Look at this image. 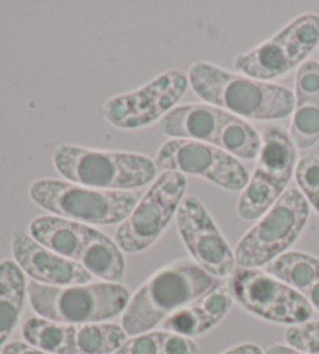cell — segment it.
<instances>
[{"label": "cell", "instance_id": "ba28073f", "mask_svg": "<svg viewBox=\"0 0 319 354\" xmlns=\"http://www.w3.org/2000/svg\"><path fill=\"white\" fill-rule=\"evenodd\" d=\"M298 158V149L288 131L280 127L267 128L254 172L237 200L238 217L259 221L287 192L296 174Z\"/></svg>", "mask_w": 319, "mask_h": 354}, {"label": "cell", "instance_id": "5b68a950", "mask_svg": "<svg viewBox=\"0 0 319 354\" xmlns=\"http://www.w3.org/2000/svg\"><path fill=\"white\" fill-rule=\"evenodd\" d=\"M159 130L170 139L213 145L238 160L254 161L262 149L260 133L248 120L207 103L176 106L159 122Z\"/></svg>", "mask_w": 319, "mask_h": 354}, {"label": "cell", "instance_id": "83f0119b", "mask_svg": "<svg viewBox=\"0 0 319 354\" xmlns=\"http://www.w3.org/2000/svg\"><path fill=\"white\" fill-rule=\"evenodd\" d=\"M304 298L310 303L313 310L319 313V278L310 286L309 289H307V292L304 294Z\"/></svg>", "mask_w": 319, "mask_h": 354}, {"label": "cell", "instance_id": "44dd1931", "mask_svg": "<svg viewBox=\"0 0 319 354\" xmlns=\"http://www.w3.org/2000/svg\"><path fill=\"white\" fill-rule=\"evenodd\" d=\"M122 325L88 323L72 325L69 354H111L128 340Z\"/></svg>", "mask_w": 319, "mask_h": 354}, {"label": "cell", "instance_id": "5bb4252c", "mask_svg": "<svg viewBox=\"0 0 319 354\" xmlns=\"http://www.w3.org/2000/svg\"><path fill=\"white\" fill-rule=\"evenodd\" d=\"M175 218L184 245L202 270L217 279L235 273L238 267L234 250L200 198L186 195Z\"/></svg>", "mask_w": 319, "mask_h": 354}, {"label": "cell", "instance_id": "9a60e30c", "mask_svg": "<svg viewBox=\"0 0 319 354\" xmlns=\"http://www.w3.org/2000/svg\"><path fill=\"white\" fill-rule=\"evenodd\" d=\"M11 253L21 270L39 284L66 288L89 284L94 278L77 261L53 253L23 231H16L11 237Z\"/></svg>", "mask_w": 319, "mask_h": 354}, {"label": "cell", "instance_id": "f1b7e54d", "mask_svg": "<svg viewBox=\"0 0 319 354\" xmlns=\"http://www.w3.org/2000/svg\"><path fill=\"white\" fill-rule=\"evenodd\" d=\"M223 354H265V353H263L260 350V346L255 344H242V345L229 348V350L224 351Z\"/></svg>", "mask_w": 319, "mask_h": 354}, {"label": "cell", "instance_id": "6da1fadb", "mask_svg": "<svg viewBox=\"0 0 319 354\" xmlns=\"http://www.w3.org/2000/svg\"><path fill=\"white\" fill-rule=\"evenodd\" d=\"M188 84L198 99L244 120H282L293 114L294 94L280 84L260 82L217 64L196 61L187 71Z\"/></svg>", "mask_w": 319, "mask_h": 354}, {"label": "cell", "instance_id": "52a82bcc", "mask_svg": "<svg viewBox=\"0 0 319 354\" xmlns=\"http://www.w3.org/2000/svg\"><path fill=\"white\" fill-rule=\"evenodd\" d=\"M310 205L298 187L287 192L269 207L235 247L237 267L260 268L288 252L305 230Z\"/></svg>", "mask_w": 319, "mask_h": 354}, {"label": "cell", "instance_id": "9c48e42d", "mask_svg": "<svg viewBox=\"0 0 319 354\" xmlns=\"http://www.w3.org/2000/svg\"><path fill=\"white\" fill-rule=\"evenodd\" d=\"M319 44V16L305 13L282 27L271 38L234 59L238 74L271 83L299 69Z\"/></svg>", "mask_w": 319, "mask_h": 354}, {"label": "cell", "instance_id": "d6986e66", "mask_svg": "<svg viewBox=\"0 0 319 354\" xmlns=\"http://www.w3.org/2000/svg\"><path fill=\"white\" fill-rule=\"evenodd\" d=\"M88 225L57 216H39L30 222L28 234L53 253L77 261L83 250Z\"/></svg>", "mask_w": 319, "mask_h": 354}, {"label": "cell", "instance_id": "4316f807", "mask_svg": "<svg viewBox=\"0 0 319 354\" xmlns=\"http://www.w3.org/2000/svg\"><path fill=\"white\" fill-rule=\"evenodd\" d=\"M2 354H50L39 350L33 345L27 344V342H11V344L5 345Z\"/></svg>", "mask_w": 319, "mask_h": 354}, {"label": "cell", "instance_id": "484cf974", "mask_svg": "<svg viewBox=\"0 0 319 354\" xmlns=\"http://www.w3.org/2000/svg\"><path fill=\"white\" fill-rule=\"evenodd\" d=\"M167 331H150L126 340L114 354H165Z\"/></svg>", "mask_w": 319, "mask_h": 354}, {"label": "cell", "instance_id": "7402d4cb", "mask_svg": "<svg viewBox=\"0 0 319 354\" xmlns=\"http://www.w3.org/2000/svg\"><path fill=\"white\" fill-rule=\"evenodd\" d=\"M267 272L304 295L319 278V259L304 252H287L267 266Z\"/></svg>", "mask_w": 319, "mask_h": 354}, {"label": "cell", "instance_id": "603a6c76", "mask_svg": "<svg viewBox=\"0 0 319 354\" xmlns=\"http://www.w3.org/2000/svg\"><path fill=\"white\" fill-rule=\"evenodd\" d=\"M72 325L57 323L42 317H28L22 325L27 344L50 354H69Z\"/></svg>", "mask_w": 319, "mask_h": 354}, {"label": "cell", "instance_id": "277c9868", "mask_svg": "<svg viewBox=\"0 0 319 354\" xmlns=\"http://www.w3.org/2000/svg\"><path fill=\"white\" fill-rule=\"evenodd\" d=\"M27 295L38 317L64 325L104 323L124 314L131 300L126 286L106 281L66 288L30 281Z\"/></svg>", "mask_w": 319, "mask_h": 354}, {"label": "cell", "instance_id": "7c38bea8", "mask_svg": "<svg viewBox=\"0 0 319 354\" xmlns=\"http://www.w3.org/2000/svg\"><path fill=\"white\" fill-rule=\"evenodd\" d=\"M188 86L187 72L167 71L142 88L108 99L100 106V113L114 128L140 130L157 124L173 111Z\"/></svg>", "mask_w": 319, "mask_h": 354}, {"label": "cell", "instance_id": "8992f818", "mask_svg": "<svg viewBox=\"0 0 319 354\" xmlns=\"http://www.w3.org/2000/svg\"><path fill=\"white\" fill-rule=\"evenodd\" d=\"M28 195L36 206L83 225H120L137 205L130 191H100L75 183L41 178L30 185Z\"/></svg>", "mask_w": 319, "mask_h": 354}, {"label": "cell", "instance_id": "cb8c5ba5", "mask_svg": "<svg viewBox=\"0 0 319 354\" xmlns=\"http://www.w3.org/2000/svg\"><path fill=\"white\" fill-rule=\"evenodd\" d=\"M294 178L310 207L319 214V158L316 155H304L300 158Z\"/></svg>", "mask_w": 319, "mask_h": 354}, {"label": "cell", "instance_id": "e0dca14e", "mask_svg": "<svg viewBox=\"0 0 319 354\" xmlns=\"http://www.w3.org/2000/svg\"><path fill=\"white\" fill-rule=\"evenodd\" d=\"M234 295H232L228 283H222L198 300L187 304L182 309L171 314L167 320L162 323L164 331H170L186 337H195L201 335L218 325L234 304Z\"/></svg>", "mask_w": 319, "mask_h": 354}, {"label": "cell", "instance_id": "3957f363", "mask_svg": "<svg viewBox=\"0 0 319 354\" xmlns=\"http://www.w3.org/2000/svg\"><path fill=\"white\" fill-rule=\"evenodd\" d=\"M57 172L66 181L100 191H130L157 178L155 160L134 151L95 150L59 144L52 153Z\"/></svg>", "mask_w": 319, "mask_h": 354}, {"label": "cell", "instance_id": "2e32d148", "mask_svg": "<svg viewBox=\"0 0 319 354\" xmlns=\"http://www.w3.org/2000/svg\"><path fill=\"white\" fill-rule=\"evenodd\" d=\"M294 109L288 134L298 150L319 142V63L307 59L294 77Z\"/></svg>", "mask_w": 319, "mask_h": 354}, {"label": "cell", "instance_id": "30bf717a", "mask_svg": "<svg viewBox=\"0 0 319 354\" xmlns=\"http://www.w3.org/2000/svg\"><path fill=\"white\" fill-rule=\"evenodd\" d=\"M187 178L180 172H161L151 183L136 207L114 233V241L124 253L148 250L176 217L186 198Z\"/></svg>", "mask_w": 319, "mask_h": 354}, {"label": "cell", "instance_id": "7a4b0ae2", "mask_svg": "<svg viewBox=\"0 0 319 354\" xmlns=\"http://www.w3.org/2000/svg\"><path fill=\"white\" fill-rule=\"evenodd\" d=\"M222 284L193 261L180 259L159 268L140 286L122 314L128 335L150 333L176 310L193 303Z\"/></svg>", "mask_w": 319, "mask_h": 354}, {"label": "cell", "instance_id": "4fadbf2b", "mask_svg": "<svg viewBox=\"0 0 319 354\" xmlns=\"http://www.w3.org/2000/svg\"><path fill=\"white\" fill-rule=\"evenodd\" d=\"M155 164L159 172L200 176L229 192H242L249 181L238 158L198 140L168 139L159 147Z\"/></svg>", "mask_w": 319, "mask_h": 354}, {"label": "cell", "instance_id": "ffe728a7", "mask_svg": "<svg viewBox=\"0 0 319 354\" xmlns=\"http://www.w3.org/2000/svg\"><path fill=\"white\" fill-rule=\"evenodd\" d=\"M26 273L14 261H0V346L19 322L27 295Z\"/></svg>", "mask_w": 319, "mask_h": 354}, {"label": "cell", "instance_id": "8fae6325", "mask_svg": "<svg viewBox=\"0 0 319 354\" xmlns=\"http://www.w3.org/2000/svg\"><path fill=\"white\" fill-rule=\"evenodd\" d=\"M228 284L234 300L262 320L290 326L311 320L313 308L304 295L267 270L238 267Z\"/></svg>", "mask_w": 319, "mask_h": 354}, {"label": "cell", "instance_id": "ac0fdd59", "mask_svg": "<svg viewBox=\"0 0 319 354\" xmlns=\"http://www.w3.org/2000/svg\"><path fill=\"white\" fill-rule=\"evenodd\" d=\"M78 264H81L92 277L100 278L106 283H120L126 270L124 252L115 241L89 225L86 228Z\"/></svg>", "mask_w": 319, "mask_h": 354}, {"label": "cell", "instance_id": "f546056e", "mask_svg": "<svg viewBox=\"0 0 319 354\" xmlns=\"http://www.w3.org/2000/svg\"><path fill=\"white\" fill-rule=\"evenodd\" d=\"M265 354H309V353L294 350V348L288 346V345H279V344H276V345L268 346V350L265 351Z\"/></svg>", "mask_w": 319, "mask_h": 354}, {"label": "cell", "instance_id": "d4e9b609", "mask_svg": "<svg viewBox=\"0 0 319 354\" xmlns=\"http://www.w3.org/2000/svg\"><path fill=\"white\" fill-rule=\"evenodd\" d=\"M288 346L294 350L319 354V322H307L302 325L290 326L285 331Z\"/></svg>", "mask_w": 319, "mask_h": 354}]
</instances>
